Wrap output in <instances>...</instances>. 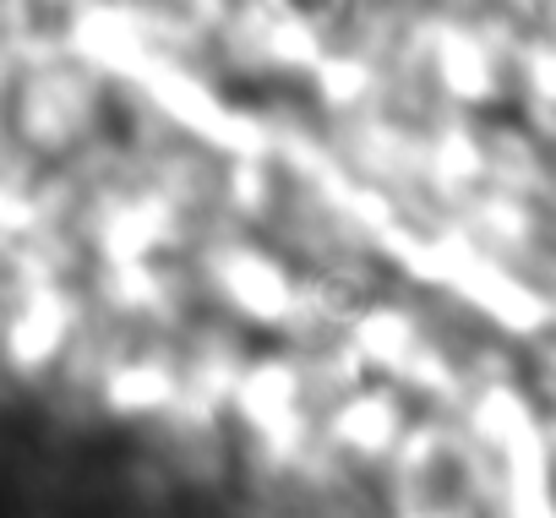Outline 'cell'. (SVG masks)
<instances>
[{
  "mask_svg": "<svg viewBox=\"0 0 556 518\" xmlns=\"http://www.w3.org/2000/svg\"><path fill=\"white\" fill-rule=\"evenodd\" d=\"M301 12H323V7H333V0H295Z\"/></svg>",
  "mask_w": 556,
  "mask_h": 518,
  "instance_id": "obj_1",
  "label": "cell"
}]
</instances>
